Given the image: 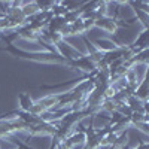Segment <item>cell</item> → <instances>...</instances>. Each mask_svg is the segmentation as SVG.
<instances>
[{
	"mask_svg": "<svg viewBox=\"0 0 149 149\" xmlns=\"http://www.w3.org/2000/svg\"><path fill=\"white\" fill-rule=\"evenodd\" d=\"M94 26L98 27V29H102V30H104V31H107V33L113 34V33L116 31V29H118V22H116L115 18L104 15V17L97 18V19L94 21Z\"/></svg>",
	"mask_w": 149,
	"mask_h": 149,
	"instance_id": "obj_1",
	"label": "cell"
},
{
	"mask_svg": "<svg viewBox=\"0 0 149 149\" xmlns=\"http://www.w3.org/2000/svg\"><path fill=\"white\" fill-rule=\"evenodd\" d=\"M95 43H97L95 48H97L100 52H103V54L110 52V51H113V49L118 48V45L113 43V40H110V39H97Z\"/></svg>",
	"mask_w": 149,
	"mask_h": 149,
	"instance_id": "obj_2",
	"label": "cell"
},
{
	"mask_svg": "<svg viewBox=\"0 0 149 149\" xmlns=\"http://www.w3.org/2000/svg\"><path fill=\"white\" fill-rule=\"evenodd\" d=\"M18 100H19V109H21V112H29V110H30V107H31V104H33V100L30 98L29 94L19 93V94H18Z\"/></svg>",
	"mask_w": 149,
	"mask_h": 149,
	"instance_id": "obj_3",
	"label": "cell"
},
{
	"mask_svg": "<svg viewBox=\"0 0 149 149\" xmlns=\"http://www.w3.org/2000/svg\"><path fill=\"white\" fill-rule=\"evenodd\" d=\"M134 149H149V145H148L146 142H142L137 148H134Z\"/></svg>",
	"mask_w": 149,
	"mask_h": 149,
	"instance_id": "obj_4",
	"label": "cell"
}]
</instances>
